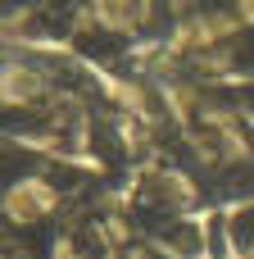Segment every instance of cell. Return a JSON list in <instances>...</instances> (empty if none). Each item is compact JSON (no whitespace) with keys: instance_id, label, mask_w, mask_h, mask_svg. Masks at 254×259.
Here are the masks:
<instances>
[{"instance_id":"obj_1","label":"cell","mask_w":254,"mask_h":259,"mask_svg":"<svg viewBox=\"0 0 254 259\" xmlns=\"http://www.w3.org/2000/svg\"><path fill=\"white\" fill-rule=\"evenodd\" d=\"M232 232H236V241H241V246H250V241H254V209L245 214V219H236V228H232Z\"/></svg>"}]
</instances>
